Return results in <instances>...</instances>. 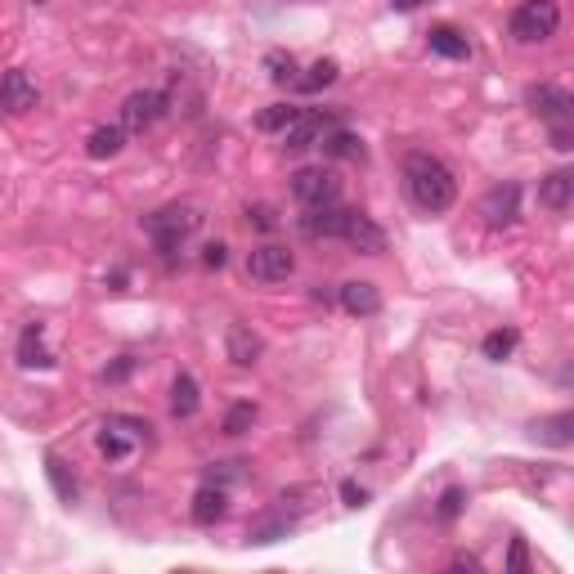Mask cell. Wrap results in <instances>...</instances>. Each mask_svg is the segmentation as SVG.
I'll return each mask as SVG.
<instances>
[{"mask_svg": "<svg viewBox=\"0 0 574 574\" xmlns=\"http://www.w3.org/2000/svg\"><path fill=\"white\" fill-rule=\"evenodd\" d=\"M404 189H409L413 207L427 211V216H440L458 202V180L453 171L431 153H409L404 157Z\"/></svg>", "mask_w": 574, "mask_h": 574, "instance_id": "6da1fadb", "label": "cell"}, {"mask_svg": "<svg viewBox=\"0 0 574 574\" xmlns=\"http://www.w3.org/2000/svg\"><path fill=\"white\" fill-rule=\"evenodd\" d=\"M557 27H561L557 0H521V5L512 9L507 32H512V41H521V45H539V41H552Z\"/></svg>", "mask_w": 574, "mask_h": 574, "instance_id": "7a4b0ae2", "label": "cell"}, {"mask_svg": "<svg viewBox=\"0 0 574 574\" xmlns=\"http://www.w3.org/2000/svg\"><path fill=\"white\" fill-rule=\"evenodd\" d=\"M198 225H202V211L193 207V202H171V207L153 211V216L144 220L148 238H153V243L162 247V252H175V247H180L184 238L198 234Z\"/></svg>", "mask_w": 574, "mask_h": 574, "instance_id": "3957f363", "label": "cell"}, {"mask_svg": "<svg viewBox=\"0 0 574 574\" xmlns=\"http://www.w3.org/2000/svg\"><path fill=\"white\" fill-rule=\"evenodd\" d=\"M148 422L140 418H126V413H117V418H108L104 422V431H99V453H104L108 462H122V458H131V449H135V440H148Z\"/></svg>", "mask_w": 574, "mask_h": 574, "instance_id": "277c9868", "label": "cell"}, {"mask_svg": "<svg viewBox=\"0 0 574 574\" xmlns=\"http://www.w3.org/2000/svg\"><path fill=\"white\" fill-rule=\"evenodd\" d=\"M292 198L301 207H319V202H337L341 198V184L328 166H296L292 171Z\"/></svg>", "mask_w": 574, "mask_h": 574, "instance_id": "5b68a950", "label": "cell"}, {"mask_svg": "<svg viewBox=\"0 0 574 574\" xmlns=\"http://www.w3.org/2000/svg\"><path fill=\"white\" fill-rule=\"evenodd\" d=\"M166 117V95L162 90H135V95L122 99V131H148V126H157Z\"/></svg>", "mask_w": 574, "mask_h": 574, "instance_id": "8992f818", "label": "cell"}, {"mask_svg": "<svg viewBox=\"0 0 574 574\" xmlns=\"http://www.w3.org/2000/svg\"><path fill=\"white\" fill-rule=\"evenodd\" d=\"M292 270H296V256L279 243H265V247H256V252L247 256V274H252L256 283H287L292 279Z\"/></svg>", "mask_w": 574, "mask_h": 574, "instance_id": "52a82bcc", "label": "cell"}, {"mask_svg": "<svg viewBox=\"0 0 574 574\" xmlns=\"http://www.w3.org/2000/svg\"><path fill=\"white\" fill-rule=\"evenodd\" d=\"M480 216H485V225H494V229L512 225V220L521 216V184H494V189L480 198Z\"/></svg>", "mask_w": 574, "mask_h": 574, "instance_id": "ba28073f", "label": "cell"}, {"mask_svg": "<svg viewBox=\"0 0 574 574\" xmlns=\"http://www.w3.org/2000/svg\"><path fill=\"white\" fill-rule=\"evenodd\" d=\"M346 216L350 211L341 207V202H319V207H305V216L296 220V229H301L305 238H341Z\"/></svg>", "mask_w": 574, "mask_h": 574, "instance_id": "9c48e42d", "label": "cell"}, {"mask_svg": "<svg viewBox=\"0 0 574 574\" xmlns=\"http://www.w3.org/2000/svg\"><path fill=\"white\" fill-rule=\"evenodd\" d=\"M341 238H346V243L355 247L359 256H382V252H386V229L377 225L373 216H364V211H350V216H346V229H341Z\"/></svg>", "mask_w": 574, "mask_h": 574, "instance_id": "30bf717a", "label": "cell"}, {"mask_svg": "<svg viewBox=\"0 0 574 574\" xmlns=\"http://www.w3.org/2000/svg\"><path fill=\"white\" fill-rule=\"evenodd\" d=\"M27 108H36V81L27 77L23 68H9L5 77H0V113L23 117Z\"/></svg>", "mask_w": 574, "mask_h": 574, "instance_id": "8fae6325", "label": "cell"}, {"mask_svg": "<svg viewBox=\"0 0 574 574\" xmlns=\"http://www.w3.org/2000/svg\"><path fill=\"white\" fill-rule=\"evenodd\" d=\"M337 301L346 314H355V319H373L377 310H382V292H377V283L368 279H350L337 287Z\"/></svg>", "mask_w": 574, "mask_h": 574, "instance_id": "7c38bea8", "label": "cell"}, {"mask_svg": "<svg viewBox=\"0 0 574 574\" xmlns=\"http://www.w3.org/2000/svg\"><path fill=\"white\" fill-rule=\"evenodd\" d=\"M323 135H328V117H323V113H305V108H296V117L283 126V144L292 148V153L314 148Z\"/></svg>", "mask_w": 574, "mask_h": 574, "instance_id": "4fadbf2b", "label": "cell"}, {"mask_svg": "<svg viewBox=\"0 0 574 574\" xmlns=\"http://www.w3.org/2000/svg\"><path fill=\"white\" fill-rule=\"evenodd\" d=\"M225 355H229V364L252 368V364H261L265 341L256 337V332L247 328V323H234V328H229V337H225Z\"/></svg>", "mask_w": 574, "mask_h": 574, "instance_id": "5bb4252c", "label": "cell"}, {"mask_svg": "<svg viewBox=\"0 0 574 574\" xmlns=\"http://www.w3.org/2000/svg\"><path fill=\"white\" fill-rule=\"evenodd\" d=\"M525 99H530V108H534L539 117H548V122H570L574 99H570L561 86H534Z\"/></svg>", "mask_w": 574, "mask_h": 574, "instance_id": "9a60e30c", "label": "cell"}, {"mask_svg": "<svg viewBox=\"0 0 574 574\" xmlns=\"http://www.w3.org/2000/svg\"><path fill=\"white\" fill-rule=\"evenodd\" d=\"M225 512H229V498H225V489H220L216 480H207V485H202L198 494H193L189 516H193V521H198V525H216Z\"/></svg>", "mask_w": 574, "mask_h": 574, "instance_id": "2e32d148", "label": "cell"}, {"mask_svg": "<svg viewBox=\"0 0 574 574\" xmlns=\"http://www.w3.org/2000/svg\"><path fill=\"white\" fill-rule=\"evenodd\" d=\"M18 364H23V368H50L54 364V355L45 350L41 323H27V328H23V337H18Z\"/></svg>", "mask_w": 574, "mask_h": 574, "instance_id": "e0dca14e", "label": "cell"}, {"mask_svg": "<svg viewBox=\"0 0 574 574\" xmlns=\"http://www.w3.org/2000/svg\"><path fill=\"white\" fill-rule=\"evenodd\" d=\"M570 198H574V175L570 171H552L543 175L539 184V202L548 211H570Z\"/></svg>", "mask_w": 574, "mask_h": 574, "instance_id": "ac0fdd59", "label": "cell"}, {"mask_svg": "<svg viewBox=\"0 0 574 574\" xmlns=\"http://www.w3.org/2000/svg\"><path fill=\"white\" fill-rule=\"evenodd\" d=\"M431 50L440 54V59H471V41L458 32V27H449V23H440V27H431Z\"/></svg>", "mask_w": 574, "mask_h": 574, "instance_id": "d6986e66", "label": "cell"}, {"mask_svg": "<svg viewBox=\"0 0 574 574\" xmlns=\"http://www.w3.org/2000/svg\"><path fill=\"white\" fill-rule=\"evenodd\" d=\"M122 148H126V131H122V126H99V131H90V140H86V157L104 162V157H117Z\"/></svg>", "mask_w": 574, "mask_h": 574, "instance_id": "ffe728a7", "label": "cell"}, {"mask_svg": "<svg viewBox=\"0 0 574 574\" xmlns=\"http://www.w3.org/2000/svg\"><path fill=\"white\" fill-rule=\"evenodd\" d=\"M198 404H202L198 382H193L189 373H180L171 382V413H175V418H193V413H198Z\"/></svg>", "mask_w": 574, "mask_h": 574, "instance_id": "44dd1931", "label": "cell"}, {"mask_svg": "<svg viewBox=\"0 0 574 574\" xmlns=\"http://www.w3.org/2000/svg\"><path fill=\"white\" fill-rule=\"evenodd\" d=\"M337 59H319V63H310V68H305V77H296V86L305 90V95H319L323 86H332V81H337Z\"/></svg>", "mask_w": 574, "mask_h": 574, "instance_id": "7402d4cb", "label": "cell"}, {"mask_svg": "<svg viewBox=\"0 0 574 574\" xmlns=\"http://www.w3.org/2000/svg\"><path fill=\"white\" fill-rule=\"evenodd\" d=\"M570 427H574L570 413H557V418L534 422V435H539L543 444H557V449H566V444H570Z\"/></svg>", "mask_w": 574, "mask_h": 574, "instance_id": "603a6c76", "label": "cell"}, {"mask_svg": "<svg viewBox=\"0 0 574 574\" xmlns=\"http://www.w3.org/2000/svg\"><path fill=\"white\" fill-rule=\"evenodd\" d=\"M319 144H323V153L328 157H364V140L350 135V131H328Z\"/></svg>", "mask_w": 574, "mask_h": 574, "instance_id": "cb8c5ba5", "label": "cell"}, {"mask_svg": "<svg viewBox=\"0 0 574 574\" xmlns=\"http://www.w3.org/2000/svg\"><path fill=\"white\" fill-rule=\"evenodd\" d=\"M45 471H50V485H54V494L63 498V503H77V480L68 476V467H63V458H45Z\"/></svg>", "mask_w": 574, "mask_h": 574, "instance_id": "d4e9b609", "label": "cell"}, {"mask_svg": "<svg viewBox=\"0 0 574 574\" xmlns=\"http://www.w3.org/2000/svg\"><path fill=\"white\" fill-rule=\"evenodd\" d=\"M265 72H270V81L287 86V81H296V59L283 50H274V54H265Z\"/></svg>", "mask_w": 574, "mask_h": 574, "instance_id": "484cf974", "label": "cell"}, {"mask_svg": "<svg viewBox=\"0 0 574 574\" xmlns=\"http://www.w3.org/2000/svg\"><path fill=\"white\" fill-rule=\"evenodd\" d=\"M252 422H256V404H234V409L225 413V435H247L252 431Z\"/></svg>", "mask_w": 574, "mask_h": 574, "instance_id": "4316f807", "label": "cell"}, {"mask_svg": "<svg viewBox=\"0 0 574 574\" xmlns=\"http://www.w3.org/2000/svg\"><path fill=\"white\" fill-rule=\"evenodd\" d=\"M480 350H485V359H494V364H503V359L516 350V332H489V337H485V346H480Z\"/></svg>", "mask_w": 574, "mask_h": 574, "instance_id": "83f0119b", "label": "cell"}, {"mask_svg": "<svg viewBox=\"0 0 574 574\" xmlns=\"http://www.w3.org/2000/svg\"><path fill=\"white\" fill-rule=\"evenodd\" d=\"M292 117H296L292 104H270L261 117H256V126H261V131H283V126L292 122Z\"/></svg>", "mask_w": 574, "mask_h": 574, "instance_id": "f1b7e54d", "label": "cell"}, {"mask_svg": "<svg viewBox=\"0 0 574 574\" xmlns=\"http://www.w3.org/2000/svg\"><path fill=\"white\" fill-rule=\"evenodd\" d=\"M462 498H467V494H462L458 485L444 489V494H440V507H435V516H440V521H453V516L462 512Z\"/></svg>", "mask_w": 574, "mask_h": 574, "instance_id": "f546056e", "label": "cell"}, {"mask_svg": "<svg viewBox=\"0 0 574 574\" xmlns=\"http://www.w3.org/2000/svg\"><path fill=\"white\" fill-rule=\"evenodd\" d=\"M247 225H256V229H279V216H274V207H265V202H256V207H247Z\"/></svg>", "mask_w": 574, "mask_h": 574, "instance_id": "4dcf8cb0", "label": "cell"}, {"mask_svg": "<svg viewBox=\"0 0 574 574\" xmlns=\"http://www.w3.org/2000/svg\"><path fill=\"white\" fill-rule=\"evenodd\" d=\"M247 471H243V462H216L211 467V480H220V485H229V480H243Z\"/></svg>", "mask_w": 574, "mask_h": 574, "instance_id": "1f68e13d", "label": "cell"}, {"mask_svg": "<svg viewBox=\"0 0 574 574\" xmlns=\"http://www.w3.org/2000/svg\"><path fill=\"white\" fill-rule=\"evenodd\" d=\"M341 498H346V507H364L368 503V489L355 485V480H346V485H341Z\"/></svg>", "mask_w": 574, "mask_h": 574, "instance_id": "d6a6232c", "label": "cell"}, {"mask_svg": "<svg viewBox=\"0 0 574 574\" xmlns=\"http://www.w3.org/2000/svg\"><path fill=\"white\" fill-rule=\"evenodd\" d=\"M202 261H207L211 270H220V265L229 261V247H225V243H207V252H202Z\"/></svg>", "mask_w": 574, "mask_h": 574, "instance_id": "836d02e7", "label": "cell"}, {"mask_svg": "<svg viewBox=\"0 0 574 574\" xmlns=\"http://www.w3.org/2000/svg\"><path fill=\"white\" fill-rule=\"evenodd\" d=\"M530 566V552H525L521 539H512V557H507V570H525Z\"/></svg>", "mask_w": 574, "mask_h": 574, "instance_id": "e575fe53", "label": "cell"}, {"mask_svg": "<svg viewBox=\"0 0 574 574\" xmlns=\"http://www.w3.org/2000/svg\"><path fill=\"white\" fill-rule=\"evenodd\" d=\"M552 144H557L561 153H570V148H574V144H570V126H566V122L552 126Z\"/></svg>", "mask_w": 574, "mask_h": 574, "instance_id": "d590c367", "label": "cell"}, {"mask_svg": "<svg viewBox=\"0 0 574 574\" xmlns=\"http://www.w3.org/2000/svg\"><path fill=\"white\" fill-rule=\"evenodd\" d=\"M131 368H135V359H122V364H117V368H108L104 377H108V382H122V377L131 373Z\"/></svg>", "mask_w": 574, "mask_h": 574, "instance_id": "8d00e7d4", "label": "cell"}, {"mask_svg": "<svg viewBox=\"0 0 574 574\" xmlns=\"http://www.w3.org/2000/svg\"><path fill=\"white\" fill-rule=\"evenodd\" d=\"M453 570H480L476 557H453Z\"/></svg>", "mask_w": 574, "mask_h": 574, "instance_id": "74e56055", "label": "cell"}, {"mask_svg": "<svg viewBox=\"0 0 574 574\" xmlns=\"http://www.w3.org/2000/svg\"><path fill=\"white\" fill-rule=\"evenodd\" d=\"M395 9H400V14H409V9H418V5H427V0H391Z\"/></svg>", "mask_w": 574, "mask_h": 574, "instance_id": "f35d334b", "label": "cell"}]
</instances>
